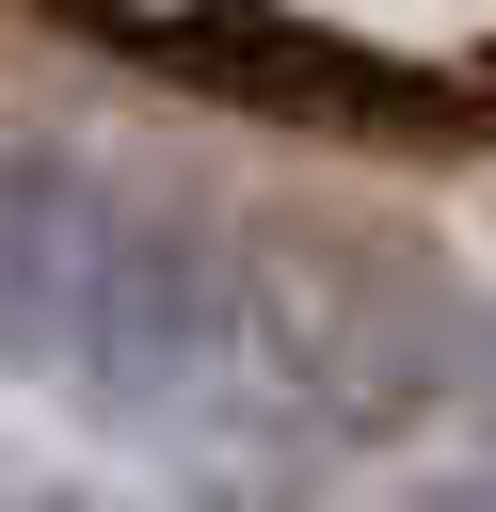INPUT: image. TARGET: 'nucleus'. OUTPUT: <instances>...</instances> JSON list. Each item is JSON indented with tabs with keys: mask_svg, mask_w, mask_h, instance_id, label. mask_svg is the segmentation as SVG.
Returning a JSON list of instances; mask_svg holds the SVG:
<instances>
[{
	"mask_svg": "<svg viewBox=\"0 0 496 512\" xmlns=\"http://www.w3.org/2000/svg\"><path fill=\"white\" fill-rule=\"evenodd\" d=\"M0 368L144 432L224 400V208L128 144H0Z\"/></svg>",
	"mask_w": 496,
	"mask_h": 512,
	"instance_id": "nucleus-2",
	"label": "nucleus"
},
{
	"mask_svg": "<svg viewBox=\"0 0 496 512\" xmlns=\"http://www.w3.org/2000/svg\"><path fill=\"white\" fill-rule=\"evenodd\" d=\"M80 16L96 48L160 64L176 96L240 112V128H304V144H352V160H432V144H480V80L416 64V48H368L336 16H288V0H48Z\"/></svg>",
	"mask_w": 496,
	"mask_h": 512,
	"instance_id": "nucleus-3",
	"label": "nucleus"
},
{
	"mask_svg": "<svg viewBox=\"0 0 496 512\" xmlns=\"http://www.w3.org/2000/svg\"><path fill=\"white\" fill-rule=\"evenodd\" d=\"M496 368L480 272L384 208V192H256L224 208V384L272 400L288 432L336 448H400L432 416H464Z\"/></svg>",
	"mask_w": 496,
	"mask_h": 512,
	"instance_id": "nucleus-1",
	"label": "nucleus"
}]
</instances>
